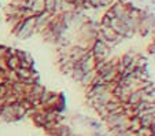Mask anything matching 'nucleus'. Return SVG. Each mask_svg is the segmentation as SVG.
Returning <instances> with one entry per match:
<instances>
[{"label": "nucleus", "mask_w": 155, "mask_h": 136, "mask_svg": "<svg viewBox=\"0 0 155 136\" xmlns=\"http://www.w3.org/2000/svg\"><path fill=\"white\" fill-rule=\"evenodd\" d=\"M35 24H36L35 17L25 19V22H24V25H22V28H21V30L15 36H17L18 38H21V40H26V38L32 37V35L35 33Z\"/></svg>", "instance_id": "obj_1"}, {"label": "nucleus", "mask_w": 155, "mask_h": 136, "mask_svg": "<svg viewBox=\"0 0 155 136\" xmlns=\"http://www.w3.org/2000/svg\"><path fill=\"white\" fill-rule=\"evenodd\" d=\"M6 66H7V69H8V70H17V69L21 66L19 58H18L15 54H14V55H11L10 58H7V59H6Z\"/></svg>", "instance_id": "obj_2"}, {"label": "nucleus", "mask_w": 155, "mask_h": 136, "mask_svg": "<svg viewBox=\"0 0 155 136\" xmlns=\"http://www.w3.org/2000/svg\"><path fill=\"white\" fill-rule=\"evenodd\" d=\"M30 10L35 12V15L45 11V0H33L32 6H30Z\"/></svg>", "instance_id": "obj_3"}, {"label": "nucleus", "mask_w": 155, "mask_h": 136, "mask_svg": "<svg viewBox=\"0 0 155 136\" xmlns=\"http://www.w3.org/2000/svg\"><path fill=\"white\" fill-rule=\"evenodd\" d=\"M7 50H8V47H6V45H0V56H2V58H4Z\"/></svg>", "instance_id": "obj_4"}, {"label": "nucleus", "mask_w": 155, "mask_h": 136, "mask_svg": "<svg viewBox=\"0 0 155 136\" xmlns=\"http://www.w3.org/2000/svg\"><path fill=\"white\" fill-rule=\"evenodd\" d=\"M6 104V101H4V98H0V109Z\"/></svg>", "instance_id": "obj_5"}]
</instances>
